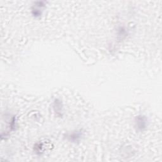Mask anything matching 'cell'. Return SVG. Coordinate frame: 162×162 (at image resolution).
Returning a JSON list of instances; mask_svg holds the SVG:
<instances>
[{"label":"cell","instance_id":"cell-1","mask_svg":"<svg viewBox=\"0 0 162 162\" xmlns=\"http://www.w3.org/2000/svg\"><path fill=\"white\" fill-rule=\"evenodd\" d=\"M136 126L139 131H143L148 126V119L144 115H139L136 118Z\"/></svg>","mask_w":162,"mask_h":162},{"label":"cell","instance_id":"cell-2","mask_svg":"<svg viewBox=\"0 0 162 162\" xmlns=\"http://www.w3.org/2000/svg\"><path fill=\"white\" fill-rule=\"evenodd\" d=\"M44 2H38L35 3V5L32 7V15L36 17H40L42 15L43 10L45 7Z\"/></svg>","mask_w":162,"mask_h":162},{"label":"cell","instance_id":"cell-3","mask_svg":"<svg viewBox=\"0 0 162 162\" xmlns=\"http://www.w3.org/2000/svg\"><path fill=\"white\" fill-rule=\"evenodd\" d=\"M81 136H82V133L79 132H74L71 134L70 136H69L68 137L69 139H70L71 141H78L80 140Z\"/></svg>","mask_w":162,"mask_h":162},{"label":"cell","instance_id":"cell-4","mask_svg":"<svg viewBox=\"0 0 162 162\" xmlns=\"http://www.w3.org/2000/svg\"><path fill=\"white\" fill-rule=\"evenodd\" d=\"M54 108H55V111L57 113H61V112L62 111V107L61 106V102L60 101H59L58 99L55 100V104H54Z\"/></svg>","mask_w":162,"mask_h":162}]
</instances>
